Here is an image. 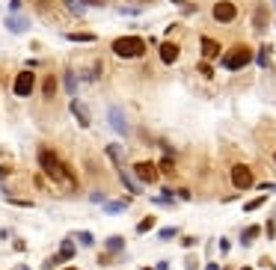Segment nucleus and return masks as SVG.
Instances as JSON below:
<instances>
[{"label": "nucleus", "instance_id": "nucleus-2", "mask_svg": "<svg viewBox=\"0 0 276 270\" xmlns=\"http://www.w3.org/2000/svg\"><path fill=\"white\" fill-rule=\"evenodd\" d=\"M110 48H113V53H116L119 60H140V57H146L149 42L131 33V36H119V39H113Z\"/></svg>", "mask_w": 276, "mask_h": 270}, {"label": "nucleus", "instance_id": "nucleus-42", "mask_svg": "<svg viewBox=\"0 0 276 270\" xmlns=\"http://www.w3.org/2000/svg\"><path fill=\"white\" fill-rule=\"evenodd\" d=\"M9 175H12V167H0V181H3V178H9Z\"/></svg>", "mask_w": 276, "mask_h": 270}, {"label": "nucleus", "instance_id": "nucleus-43", "mask_svg": "<svg viewBox=\"0 0 276 270\" xmlns=\"http://www.w3.org/2000/svg\"><path fill=\"white\" fill-rule=\"evenodd\" d=\"M87 6H107V0H84Z\"/></svg>", "mask_w": 276, "mask_h": 270}, {"label": "nucleus", "instance_id": "nucleus-52", "mask_svg": "<svg viewBox=\"0 0 276 270\" xmlns=\"http://www.w3.org/2000/svg\"><path fill=\"white\" fill-rule=\"evenodd\" d=\"M270 3H273V6H276V0H270Z\"/></svg>", "mask_w": 276, "mask_h": 270}, {"label": "nucleus", "instance_id": "nucleus-22", "mask_svg": "<svg viewBox=\"0 0 276 270\" xmlns=\"http://www.w3.org/2000/svg\"><path fill=\"white\" fill-rule=\"evenodd\" d=\"M157 226V217L155 214H149V217H143L137 223V235H146V232H152V229H155Z\"/></svg>", "mask_w": 276, "mask_h": 270}, {"label": "nucleus", "instance_id": "nucleus-14", "mask_svg": "<svg viewBox=\"0 0 276 270\" xmlns=\"http://www.w3.org/2000/svg\"><path fill=\"white\" fill-rule=\"evenodd\" d=\"M69 110H71V116L77 119V125H80V128H89V110H87V107H84L80 101H77V98H71Z\"/></svg>", "mask_w": 276, "mask_h": 270}, {"label": "nucleus", "instance_id": "nucleus-31", "mask_svg": "<svg viewBox=\"0 0 276 270\" xmlns=\"http://www.w3.org/2000/svg\"><path fill=\"white\" fill-rule=\"evenodd\" d=\"M60 264H63V258H60V253H57V255H51V258H45V261H42V267H45V270H53V267H60Z\"/></svg>", "mask_w": 276, "mask_h": 270}, {"label": "nucleus", "instance_id": "nucleus-8", "mask_svg": "<svg viewBox=\"0 0 276 270\" xmlns=\"http://www.w3.org/2000/svg\"><path fill=\"white\" fill-rule=\"evenodd\" d=\"M107 122H110V128H113L119 137L131 134V125L125 122V113H122V107H116V104H113V107H107Z\"/></svg>", "mask_w": 276, "mask_h": 270}, {"label": "nucleus", "instance_id": "nucleus-19", "mask_svg": "<svg viewBox=\"0 0 276 270\" xmlns=\"http://www.w3.org/2000/svg\"><path fill=\"white\" fill-rule=\"evenodd\" d=\"M63 84H66V92H69V95H77V74H74L71 68L63 71Z\"/></svg>", "mask_w": 276, "mask_h": 270}, {"label": "nucleus", "instance_id": "nucleus-17", "mask_svg": "<svg viewBox=\"0 0 276 270\" xmlns=\"http://www.w3.org/2000/svg\"><path fill=\"white\" fill-rule=\"evenodd\" d=\"M259 235H261V226H246L241 232V247H253Z\"/></svg>", "mask_w": 276, "mask_h": 270}, {"label": "nucleus", "instance_id": "nucleus-47", "mask_svg": "<svg viewBox=\"0 0 276 270\" xmlns=\"http://www.w3.org/2000/svg\"><path fill=\"white\" fill-rule=\"evenodd\" d=\"M18 270H30V267H24V264H21V267H18Z\"/></svg>", "mask_w": 276, "mask_h": 270}, {"label": "nucleus", "instance_id": "nucleus-39", "mask_svg": "<svg viewBox=\"0 0 276 270\" xmlns=\"http://www.w3.org/2000/svg\"><path fill=\"white\" fill-rule=\"evenodd\" d=\"M89 199H92V202H104V199H107V196H104L101 190H95V193H89Z\"/></svg>", "mask_w": 276, "mask_h": 270}, {"label": "nucleus", "instance_id": "nucleus-7", "mask_svg": "<svg viewBox=\"0 0 276 270\" xmlns=\"http://www.w3.org/2000/svg\"><path fill=\"white\" fill-rule=\"evenodd\" d=\"M134 175H137L143 184H157L160 169H157L155 160H137V164H134Z\"/></svg>", "mask_w": 276, "mask_h": 270}, {"label": "nucleus", "instance_id": "nucleus-38", "mask_svg": "<svg viewBox=\"0 0 276 270\" xmlns=\"http://www.w3.org/2000/svg\"><path fill=\"white\" fill-rule=\"evenodd\" d=\"M217 247H220V253H223V255H229V250H232V244H229L226 237H220V244H217Z\"/></svg>", "mask_w": 276, "mask_h": 270}, {"label": "nucleus", "instance_id": "nucleus-4", "mask_svg": "<svg viewBox=\"0 0 276 270\" xmlns=\"http://www.w3.org/2000/svg\"><path fill=\"white\" fill-rule=\"evenodd\" d=\"M229 181L235 190H250L253 181H256V175H253V167H246V164H235V167L229 169Z\"/></svg>", "mask_w": 276, "mask_h": 270}, {"label": "nucleus", "instance_id": "nucleus-46", "mask_svg": "<svg viewBox=\"0 0 276 270\" xmlns=\"http://www.w3.org/2000/svg\"><path fill=\"white\" fill-rule=\"evenodd\" d=\"M259 190H276V184H270V181H267V184H259Z\"/></svg>", "mask_w": 276, "mask_h": 270}, {"label": "nucleus", "instance_id": "nucleus-35", "mask_svg": "<svg viewBox=\"0 0 276 270\" xmlns=\"http://www.w3.org/2000/svg\"><path fill=\"white\" fill-rule=\"evenodd\" d=\"M175 196H178V199H184V202H187V199H193V193H190L187 187H178V190H175Z\"/></svg>", "mask_w": 276, "mask_h": 270}, {"label": "nucleus", "instance_id": "nucleus-30", "mask_svg": "<svg viewBox=\"0 0 276 270\" xmlns=\"http://www.w3.org/2000/svg\"><path fill=\"white\" fill-rule=\"evenodd\" d=\"M196 71H199L205 80H211V77H214V68H211V63H208V60H202V63L196 66Z\"/></svg>", "mask_w": 276, "mask_h": 270}, {"label": "nucleus", "instance_id": "nucleus-53", "mask_svg": "<svg viewBox=\"0 0 276 270\" xmlns=\"http://www.w3.org/2000/svg\"><path fill=\"white\" fill-rule=\"evenodd\" d=\"M140 3H146V0H140Z\"/></svg>", "mask_w": 276, "mask_h": 270}, {"label": "nucleus", "instance_id": "nucleus-24", "mask_svg": "<svg viewBox=\"0 0 276 270\" xmlns=\"http://www.w3.org/2000/svg\"><path fill=\"white\" fill-rule=\"evenodd\" d=\"M107 157L116 164V169L125 167V164H122V146H116V143H110V146H107Z\"/></svg>", "mask_w": 276, "mask_h": 270}, {"label": "nucleus", "instance_id": "nucleus-51", "mask_svg": "<svg viewBox=\"0 0 276 270\" xmlns=\"http://www.w3.org/2000/svg\"><path fill=\"white\" fill-rule=\"evenodd\" d=\"M273 164H276V152H273Z\"/></svg>", "mask_w": 276, "mask_h": 270}, {"label": "nucleus", "instance_id": "nucleus-48", "mask_svg": "<svg viewBox=\"0 0 276 270\" xmlns=\"http://www.w3.org/2000/svg\"><path fill=\"white\" fill-rule=\"evenodd\" d=\"M63 270H77V267H63Z\"/></svg>", "mask_w": 276, "mask_h": 270}, {"label": "nucleus", "instance_id": "nucleus-9", "mask_svg": "<svg viewBox=\"0 0 276 270\" xmlns=\"http://www.w3.org/2000/svg\"><path fill=\"white\" fill-rule=\"evenodd\" d=\"M157 57H160V63L163 66H175L178 60H181V45H175V42H160L157 45Z\"/></svg>", "mask_w": 276, "mask_h": 270}, {"label": "nucleus", "instance_id": "nucleus-16", "mask_svg": "<svg viewBox=\"0 0 276 270\" xmlns=\"http://www.w3.org/2000/svg\"><path fill=\"white\" fill-rule=\"evenodd\" d=\"M104 250L113 253V255H119L122 250H125V237H122V235H110L107 240H104Z\"/></svg>", "mask_w": 276, "mask_h": 270}, {"label": "nucleus", "instance_id": "nucleus-10", "mask_svg": "<svg viewBox=\"0 0 276 270\" xmlns=\"http://www.w3.org/2000/svg\"><path fill=\"white\" fill-rule=\"evenodd\" d=\"M250 24H253V33H264V30H267V24H270V12H267V3H256V9H253V18H250Z\"/></svg>", "mask_w": 276, "mask_h": 270}, {"label": "nucleus", "instance_id": "nucleus-34", "mask_svg": "<svg viewBox=\"0 0 276 270\" xmlns=\"http://www.w3.org/2000/svg\"><path fill=\"white\" fill-rule=\"evenodd\" d=\"M184 270H199V258L187 255V258H184Z\"/></svg>", "mask_w": 276, "mask_h": 270}, {"label": "nucleus", "instance_id": "nucleus-26", "mask_svg": "<svg viewBox=\"0 0 276 270\" xmlns=\"http://www.w3.org/2000/svg\"><path fill=\"white\" fill-rule=\"evenodd\" d=\"M66 39H69V42H95L98 36H95V33H84V30H77V33H66Z\"/></svg>", "mask_w": 276, "mask_h": 270}, {"label": "nucleus", "instance_id": "nucleus-25", "mask_svg": "<svg viewBox=\"0 0 276 270\" xmlns=\"http://www.w3.org/2000/svg\"><path fill=\"white\" fill-rule=\"evenodd\" d=\"M256 63L261 68H270V45H261V51L256 53Z\"/></svg>", "mask_w": 276, "mask_h": 270}, {"label": "nucleus", "instance_id": "nucleus-27", "mask_svg": "<svg viewBox=\"0 0 276 270\" xmlns=\"http://www.w3.org/2000/svg\"><path fill=\"white\" fill-rule=\"evenodd\" d=\"M71 237H74L80 247H92V244H95V235H92V232H74Z\"/></svg>", "mask_w": 276, "mask_h": 270}, {"label": "nucleus", "instance_id": "nucleus-13", "mask_svg": "<svg viewBox=\"0 0 276 270\" xmlns=\"http://www.w3.org/2000/svg\"><path fill=\"white\" fill-rule=\"evenodd\" d=\"M116 172H119L122 184H125V190H128L131 196H143V181H134V178L128 175V169H125V167H119V169H116Z\"/></svg>", "mask_w": 276, "mask_h": 270}, {"label": "nucleus", "instance_id": "nucleus-45", "mask_svg": "<svg viewBox=\"0 0 276 270\" xmlns=\"http://www.w3.org/2000/svg\"><path fill=\"white\" fill-rule=\"evenodd\" d=\"M155 270H170V261H157V267Z\"/></svg>", "mask_w": 276, "mask_h": 270}, {"label": "nucleus", "instance_id": "nucleus-20", "mask_svg": "<svg viewBox=\"0 0 276 270\" xmlns=\"http://www.w3.org/2000/svg\"><path fill=\"white\" fill-rule=\"evenodd\" d=\"M42 95L51 101L53 95H57V74H48L45 80H42Z\"/></svg>", "mask_w": 276, "mask_h": 270}, {"label": "nucleus", "instance_id": "nucleus-12", "mask_svg": "<svg viewBox=\"0 0 276 270\" xmlns=\"http://www.w3.org/2000/svg\"><path fill=\"white\" fill-rule=\"evenodd\" d=\"M30 27H33L30 18L18 15V12H9V15H6V30H9V33H27Z\"/></svg>", "mask_w": 276, "mask_h": 270}, {"label": "nucleus", "instance_id": "nucleus-44", "mask_svg": "<svg viewBox=\"0 0 276 270\" xmlns=\"http://www.w3.org/2000/svg\"><path fill=\"white\" fill-rule=\"evenodd\" d=\"M205 270H223V267H220L217 261H205Z\"/></svg>", "mask_w": 276, "mask_h": 270}, {"label": "nucleus", "instance_id": "nucleus-32", "mask_svg": "<svg viewBox=\"0 0 276 270\" xmlns=\"http://www.w3.org/2000/svg\"><path fill=\"white\" fill-rule=\"evenodd\" d=\"M264 235L270 237V240H276V217H270L264 223Z\"/></svg>", "mask_w": 276, "mask_h": 270}, {"label": "nucleus", "instance_id": "nucleus-23", "mask_svg": "<svg viewBox=\"0 0 276 270\" xmlns=\"http://www.w3.org/2000/svg\"><path fill=\"white\" fill-rule=\"evenodd\" d=\"M63 6L69 9L71 15H84V12H87V3H84V0H63Z\"/></svg>", "mask_w": 276, "mask_h": 270}, {"label": "nucleus", "instance_id": "nucleus-15", "mask_svg": "<svg viewBox=\"0 0 276 270\" xmlns=\"http://www.w3.org/2000/svg\"><path fill=\"white\" fill-rule=\"evenodd\" d=\"M128 199H104L101 208H104V214H122V211H128Z\"/></svg>", "mask_w": 276, "mask_h": 270}, {"label": "nucleus", "instance_id": "nucleus-41", "mask_svg": "<svg viewBox=\"0 0 276 270\" xmlns=\"http://www.w3.org/2000/svg\"><path fill=\"white\" fill-rule=\"evenodd\" d=\"M9 12H21V0H9Z\"/></svg>", "mask_w": 276, "mask_h": 270}, {"label": "nucleus", "instance_id": "nucleus-29", "mask_svg": "<svg viewBox=\"0 0 276 270\" xmlns=\"http://www.w3.org/2000/svg\"><path fill=\"white\" fill-rule=\"evenodd\" d=\"M267 202V199H264V196H256V199H250V202H243V211H246V214H253V211H259L261 205Z\"/></svg>", "mask_w": 276, "mask_h": 270}, {"label": "nucleus", "instance_id": "nucleus-11", "mask_svg": "<svg viewBox=\"0 0 276 270\" xmlns=\"http://www.w3.org/2000/svg\"><path fill=\"white\" fill-rule=\"evenodd\" d=\"M199 51H202V60H217L223 53V45L217 39H211V36H202L199 39Z\"/></svg>", "mask_w": 276, "mask_h": 270}, {"label": "nucleus", "instance_id": "nucleus-40", "mask_svg": "<svg viewBox=\"0 0 276 270\" xmlns=\"http://www.w3.org/2000/svg\"><path fill=\"white\" fill-rule=\"evenodd\" d=\"M181 12H184V15H193V12H196V6H193V3H181Z\"/></svg>", "mask_w": 276, "mask_h": 270}, {"label": "nucleus", "instance_id": "nucleus-1", "mask_svg": "<svg viewBox=\"0 0 276 270\" xmlns=\"http://www.w3.org/2000/svg\"><path fill=\"white\" fill-rule=\"evenodd\" d=\"M39 167H42V172H45L51 181H57V184H63V181H66L71 190L77 187V178H74V172H71V169L51 152V149H39Z\"/></svg>", "mask_w": 276, "mask_h": 270}, {"label": "nucleus", "instance_id": "nucleus-18", "mask_svg": "<svg viewBox=\"0 0 276 270\" xmlns=\"http://www.w3.org/2000/svg\"><path fill=\"white\" fill-rule=\"evenodd\" d=\"M157 169H160V175H175V157L173 154H163L157 160Z\"/></svg>", "mask_w": 276, "mask_h": 270}, {"label": "nucleus", "instance_id": "nucleus-5", "mask_svg": "<svg viewBox=\"0 0 276 270\" xmlns=\"http://www.w3.org/2000/svg\"><path fill=\"white\" fill-rule=\"evenodd\" d=\"M211 18H214L217 24H235V18H238L235 0H217V3L211 6Z\"/></svg>", "mask_w": 276, "mask_h": 270}, {"label": "nucleus", "instance_id": "nucleus-49", "mask_svg": "<svg viewBox=\"0 0 276 270\" xmlns=\"http://www.w3.org/2000/svg\"><path fill=\"white\" fill-rule=\"evenodd\" d=\"M143 270H155V267H143Z\"/></svg>", "mask_w": 276, "mask_h": 270}, {"label": "nucleus", "instance_id": "nucleus-50", "mask_svg": "<svg viewBox=\"0 0 276 270\" xmlns=\"http://www.w3.org/2000/svg\"><path fill=\"white\" fill-rule=\"evenodd\" d=\"M241 270H253V267H241Z\"/></svg>", "mask_w": 276, "mask_h": 270}, {"label": "nucleus", "instance_id": "nucleus-3", "mask_svg": "<svg viewBox=\"0 0 276 270\" xmlns=\"http://www.w3.org/2000/svg\"><path fill=\"white\" fill-rule=\"evenodd\" d=\"M253 60H256L253 48L238 42V45H232V48L223 53V68H226V71H241V68H246Z\"/></svg>", "mask_w": 276, "mask_h": 270}, {"label": "nucleus", "instance_id": "nucleus-36", "mask_svg": "<svg viewBox=\"0 0 276 270\" xmlns=\"http://www.w3.org/2000/svg\"><path fill=\"white\" fill-rule=\"evenodd\" d=\"M122 15H140V6H122Z\"/></svg>", "mask_w": 276, "mask_h": 270}, {"label": "nucleus", "instance_id": "nucleus-33", "mask_svg": "<svg viewBox=\"0 0 276 270\" xmlns=\"http://www.w3.org/2000/svg\"><path fill=\"white\" fill-rule=\"evenodd\" d=\"M196 244H199V237H196V235H184V237H181V247H184V250H193Z\"/></svg>", "mask_w": 276, "mask_h": 270}, {"label": "nucleus", "instance_id": "nucleus-6", "mask_svg": "<svg viewBox=\"0 0 276 270\" xmlns=\"http://www.w3.org/2000/svg\"><path fill=\"white\" fill-rule=\"evenodd\" d=\"M36 89V74L30 68H24V71H18L15 80H12V92H15L18 98H30Z\"/></svg>", "mask_w": 276, "mask_h": 270}, {"label": "nucleus", "instance_id": "nucleus-28", "mask_svg": "<svg viewBox=\"0 0 276 270\" xmlns=\"http://www.w3.org/2000/svg\"><path fill=\"white\" fill-rule=\"evenodd\" d=\"M175 235H178L175 226H163V229H157V240H173Z\"/></svg>", "mask_w": 276, "mask_h": 270}, {"label": "nucleus", "instance_id": "nucleus-37", "mask_svg": "<svg viewBox=\"0 0 276 270\" xmlns=\"http://www.w3.org/2000/svg\"><path fill=\"white\" fill-rule=\"evenodd\" d=\"M110 261H113V253H104V255H98V264H101V267H107Z\"/></svg>", "mask_w": 276, "mask_h": 270}, {"label": "nucleus", "instance_id": "nucleus-21", "mask_svg": "<svg viewBox=\"0 0 276 270\" xmlns=\"http://www.w3.org/2000/svg\"><path fill=\"white\" fill-rule=\"evenodd\" d=\"M74 253H77V250H74V240H71V237H63V244H60V258H63V261H71Z\"/></svg>", "mask_w": 276, "mask_h": 270}]
</instances>
